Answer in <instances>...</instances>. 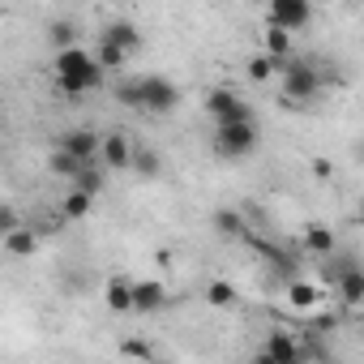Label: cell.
<instances>
[{
    "mask_svg": "<svg viewBox=\"0 0 364 364\" xmlns=\"http://www.w3.org/2000/svg\"><path fill=\"white\" fill-rule=\"evenodd\" d=\"M116 99L124 107H137V112H150V116H167L180 107V86L159 77V73H146V77H129L116 86Z\"/></svg>",
    "mask_w": 364,
    "mask_h": 364,
    "instance_id": "6da1fadb",
    "label": "cell"
},
{
    "mask_svg": "<svg viewBox=\"0 0 364 364\" xmlns=\"http://www.w3.org/2000/svg\"><path fill=\"white\" fill-rule=\"evenodd\" d=\"M56 86L65 90V95H86V90H95L99 82H103V69H99V60H95V52H86V48H73V52H56Z\"/></svg>",
    "mask_w": 364,
    "mask_h": 364,
    "instance_id": "7a4b0ae2",
    "label": "cell"
},
{
    "mask_svg": "<svg viewBox=\"0 0 364 364\" xmlns=\"http://www.w3.org/2000/svg\"><path fill=\"white\" fill-rule=\"evenodd\" d=\"M279 82H283V107H309L321 95V69H313L309 60H287Z\"/></svg>",
    "mask_w": 364,
    "mask_h": 364,
    "instance_id": "3957f363",
    "label": "cell"
},
{
    "mask_svg": "<svg viewBox=\"0 0 364 364\" xmlns=\"http://www.w3.org/2000/svg\"><path fill=\"white\" fill-rule=\"evenodd\" d=\"M321 274H326V283L334 287V296H338L343 309L364 304V266H360L355 257H330Z\"/></svg>",
    "mask_w": 364,
    "mask_h": 364,
    "instance_id": "277c9868",
    "label": "cell"
},
{
    "mask_svg": "<svg viewBox=\"0 0 364 364\" xmlns=\"http://www.w3.org/2000/svg\"><path fill=\"white\" fill-rule=\"evenodd\" d=\"M257 141H262V133H257V120H249V124H223V129H215V154H219V159H249V154L257 150Z\"/></svg>",
    "mask_w": 364,
    "mask_h": 364,
    "instance_id": "5b68a950",
    "label": "cell"
},
{
    "mask_svg": "<svg viewBox=\"0 0 364 364\" xmlns=\"http://www.w3.org/2000/svg\"><path fill=\"white\" fill-rule=\"evenodd\" d=\"M206 112L215 116V129H223V124H249L253 120V107L236 90H228V86L206 90Z\"/></svg>",
    "mask_w": 364,
    "mask_h": 364,
    "instance_id": "8992f818",
    "label": "cell"
},
{
    "mask_svg": "<svg viewBox=\"0 0 364 364\" xmlns=\"http://www.w3.org/2000/svg\"><path fill=\"white\" fill-rule=\"evenodd\" d=\"M313 22V5L309 0H274L266 9V26L270 31H283V35H296Z\"/></svg>",
    "mask_w": 364,
    "mask_h": 364,
    "instance_id": "52a82bcc",
    "label": "cell"
},
{
    "mask_svg": "<svg viewBox=\"0 0 364 364\" xmlns=\"http://www.w3.org/2000/svg\"><path fill=\"white\" fill-rule=\"evenodd\" d=\"M56 150H65V154H73L82 163H95L103 154V133H95V129H69V133H60Z\"/></svg>",
    "mask_w": 364,
    "mask_h": 364,
    "instance_id": "ba28073f",
    "label": "cell"
},
{
    "mask_svg": "<svg viewBox=\"0 0 364 364\" xmlns=\"http://www.w3.org/2000/svg\"><path fill=\"white\" fill-rule=\"evenodd\" d=\"M167 309V287L159 279H137L133 283V313L150 317V313H163Z\"/></svg>",
    "mask_w": 364,
    "mask_h": 364,
    "instance_id": "9c48e42d",
    "label": "cell"
},
{
    "mask_svg": "<svg viewBox=\"0 0 364 364\" xmlns=\"http://www.w3.org/2000/svg\"><path fill=\"white\" fill-rule=\"evenodd\" d=\"M133 141H129V133H103V167L107 171H124V167H133Z\"/></svg>",
    "mask_w": 364,
    "mask_h": 364,
    "instance_id": "30bf717a",
    "label": "cell"
},
{
    "mask_svg": "<svg viewBox=\"0 0 364 364\" xmlns=\"http://www.w3.org/2000/svg\"><path fill=\"white\" fill-rule=\"evenodd\" d=\"M210 223H215V232H219L223 240H249V236H253V228H249V219H245V215H240L236 206H219Z\"/></svg>",
    "mask_w": 364,
    "mask_h": 364,
    "instance_id": "8fae6325",
    "label": "cell"
},
{
    "mask_svg": "<svg viewBox=\"0 0 364 364\" xmlns=\"http://www.w3.org/2000/svg\"><path fill=\"white\" fill-rule=\"evenodd\" d=\"M262 351H266L270 360H279V364H296V360H304V351H300V338H296V334H287V330H270Z\"/></svg>",
    "mask_w": 364,
    "mask_h": 364,
    "instance_id": "7c38bea8",
    "label": "cell"
},
{
    "mask_svg": "<svg viewBox=\"0 0 364 364\" xmlns=\"http://www.w3.org/2000/svg\"><path fill=\"white\" fill-rule=\"evenodd\" d=\"M99 39H103V43H116V48L129 52V56L141 52V31H137V22H124V18H120V22H107Z\"/></svg>",
    "mask_w": 364,
    "mask_h": 364,
    "instance_id": "4fadbf2b",
    "label": "cell"
},
{
    "mask_svg": "<svg viewBox=\"0 0 364 364\" xmlns=\"http://www.w3.org/2000/svg\"><path fill=\"white\" fill-rule=\"evenodd\" d=\"M103 304H107V313H133V279L112 274L103 287Z\"/></svg>",
    "mask_w": 364,
    "mask_h": 364,
    "instance_id": "5bb4252c",
    "label": "cell"
},
{
    "mask_svg": "<svg viewBox=\"0 0 364 364\" xmlns=\"http://www.w3.org/2000/svg\"><path fill=\"white\" fill-rule=\"evenodd\" d=\"M317 300H321L317 283H309V279H296V283H287V304H291L296 313H309V309H317Z\"/></svg>",
    "mask_w": 364,
    "mask_h": 364,
    "instance_id": "9a60e30c",
    "label": "cell"
},
{
    "mask_svg": "<svg viewBox=\"0 0 364 364\" xmlns=\"http://www.w3.org/2000/svg\"><path fill=\"white\" fill-rule=\"evenodd\" d=\"M334 245H338V240H334V232H330V228H321V223H313V228L304 232V249H309V253H317V257H334Z\"/></svg>",
    "mask_w": 364,
    "mask_h": 364,
    "instance_id": "2e32d148",
    "label": "cell"
},
{
    "mask_svg": "<svg viewBox=\"0 0 364 364\" xmlns=\"http://www.w3.org/2000/svg\"><path fill=\"white\" fill-rule=\"evenodd\" d=\"M48 39H52V48H56V52H73V48H77V22L56 18V22L48 26Z\"/></svg>",
    "mask_w": 364,
    "mask_h": 364,
    "instance_id": "e0dca14e",
    "label": "cell"
},
{
    "mask_svg": "<svg viewBox=\"0 0 364 364\" xmlns=\"http://www.w3.org/2000/svg\"><path fill=\"white\" fill-rule=\"evenodd\" d=\"M133 171H137L141 180H154V176L163 171V159H159L150 146H137V150H133Z\"/></svg>",
    "mask_w": 364,
    "mask_h": 364,
    "instance_id": "ac0fdd59",
    "label": "cell"
},
{
    "mask_svg": "<svg viewBox=\"0 0 364 364\" xmlns=\"http://www.w3.org/2000/svg\"><path fill=\"white\" fill-rule=\"evenodd\" d=\"M56 176H65V180H77L86 167H95V163H82V159H73V154H65V150H52V163H48Z\"/></svg>",
    "mask_w": 364,
    "mask_h": 364,
    "instance_id": "d6986e66",
    "label": "cell"
},
{
    "mask_svg": "<svg viewBox=\"0 0 364 364\" xmlns=\"http://www.w3.org/2000/svg\"><path fill=\"white\" fill-rule=\"evenodd\" d=\"M206 304H210V309H232V304H236V287H232L228 279H210V283H206Z\"/></svg>",
    "mask_w": 364,
    "mask_h": 364,
    "instance_id": "ffe728a7",
    "label": "cell"
},
{
    "mask_svg": "<svg viewBox=\"0 0 364 364\" xmlns=\"http://www.w3.org/2000/svg\"><path fill=\"white\" fill-rule=\"evenodd\" d=\"M90 206H95V198H90V193H82V189H69V193H65V202H60L65 219H86V215H90Z\"/></svg>",
    "mask_w": 364,
    "mask_h": 364,
    "instance_id": "44dd1931",
    "label": "cell"
},
{
    "mask_svg": "<svg viewBox=\"0 0 364 364\" xmlns=\"http://www.w3.org/2000/svg\"><path fill=\"white\" fill-rule=\"evenodd\" d=\"M5 249H9L14 257H35V249H39V240H35V232H26V228H18V232H9V236H5Z\"/></svg>",
    "mask_w": 364,
    "mask_h": 364,
    "instance_id": "7402d4cb",
    "label": "cell"
},
{
    "mask_svg": "<svg viewBox=\"0 0 364 364\" xmlns=\"http://www.w3.org/2000/svg\"><path fill=\"white\" fill-rule=\"evenodd\" d=\"M95 60H99V69H103V73H112V69H120V65L129 60V52H120L116 43H103V39H99V48H95Z\"/></svg>",
    "mask_w": 364,
    "mask_h": 364,
    "instance_id": "603a6c76",
    "label": "cell"
},
{
    "mask_svg": "<svg viewBox=\"0 0 364 364\" xmlns=\"http://www.w3.org/2000/svg\"><path fill=\"white\" fill-rule=\"evenodd\" d=\"M103 185H107V171H99V167H86V171L73 180V189H82V193H90V198H99Z\"/></svg>",
    "mask_w": 364,
    "mask_h": 364,
    "instance_id": "cb8c5ba5",
    "label": "cell"
},
{
    "mask_svg": "<svg viewBox=\"0 0 364 364\" xmlns=\"http://www.w3.org/2000/svg\"><path fill=\"white\" fill-rule=\"evenodd\" d=\"M120 355L133 360V364H150V360H154V347H150L146 338H124V343H120Z\"/></svg>",
    "mask_w": 364,
    "mask_h": 364,
    "instance_id": "d4e9b609",
    "label": "cell"
},
{
    "mask_svg": "<svg viewBox=\"0 0 364 364\" xmlns=\"http://www.w3.org/2000/svg\"><path fill=\"white\" fill-rule=\"evenodd\" d=\"M245 69H249V77H253V82H270V77L279 73V65H274V60H270L266 52H262V56H253V60H249Z\"/></svg>",
    "mask_w": 364,
    "mask_h": 364,
    "instance_id": "484cf974",
    "label": "cell"
},
{
    "mask_svg": "<svg viewBox=\"0 0 364 364\" xmlns=\"http://www.w3.org/2000/svg\"><path fill=\"white\" fill-rule=\"evenodd\" d=\"M9 232H18V215L5 206V215H0V236H9Z\"/></svg>",
    "mask_w": 364,
    "mask_h": 364,
    "instance_id": "4316f807",
    "label": "cell"
},
{
    "mask_svg": "<svg viewBox=\"0 0 364 364\" xmlns=\"http://www.w3.org/2000/svg\"><path fill=\"white\" fill-rule=\"evenodd\" d=\"M330 171H334V167H330L326 159H313V176H317V180H330Z\"/></svg>",
    "mask_w": 364,
    "mask_h": 364,
    "instance_id": "83f0119b",
    "label": "cell"
},
{
    "mask_svg": "<svg viewBox=\"0 0 364 364\" xmlns=\"http://www.w3.org/2000/svg\"><path fill=\"white\" fill-rule=\"evenodd\" d=\"M249 364H279V360H270V355H266V351H257V355H253V360H249Z\"/></svg>",
    "mask_w": 364,
    "mask_h": 364,
    "instance_id": "f1b7e54d",
    "label": "cell"
},
{
    "mask_svg": "<svg viewBox=\"0 0 364 364\" xmlns=\"http://www.w3.org/2000/svg\"><path fill=\"white\" fill-rule=\"evenodd\" d=\"M150 364H171V360H150Z\"/></svg>",
    "mask_w": 364,
    "mask_h": 364,
    "instance_id": "f546056e",
    "label": "cell"
},
{
    "mask_svg": "<svg viewBox=\"0 0 364 364\" xmlns=\"http://www.w3.org/2000/svg\"><path fill=\"white\" fill-rule=\"evenodd\" d=\"M360 163H364V146H360Z\"/></svg>",
    "mask_w": 364,
    "mask_h": 364,
    "instance_id": "4dcf8cb0",
    "label": "cell"
},
{
    "mask_svg": "<svg viewBox=\"0 0 364 364\" xmlns=\"http://www.w3.org/2000/svg\"><path fill=\"white\" fill-rule=\"evenodd\" d=\"M296 364H309V360H296Z\"/></svg>",
    "mask_w": 364,
    "mask_h": 364,
    "instance_id": "1f68e13d",
    "label": "cell"
}]
</instances>
